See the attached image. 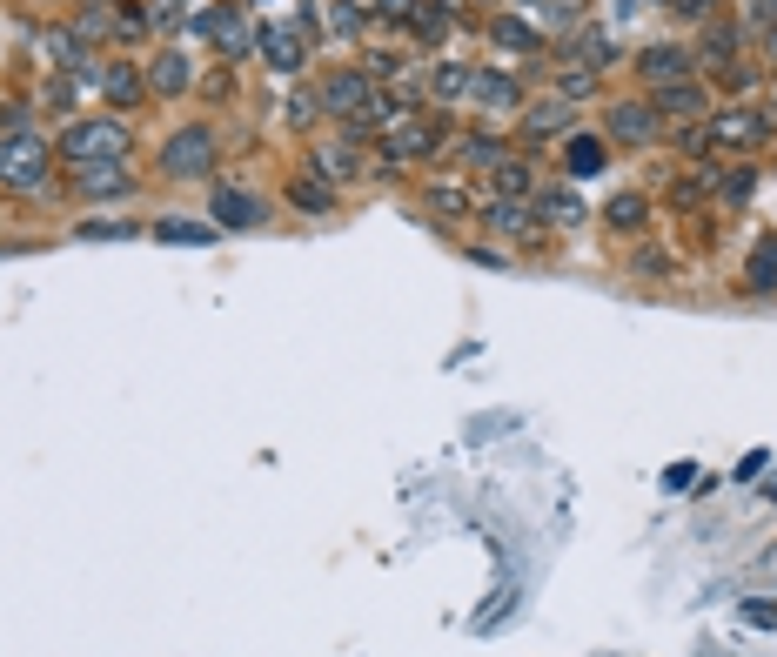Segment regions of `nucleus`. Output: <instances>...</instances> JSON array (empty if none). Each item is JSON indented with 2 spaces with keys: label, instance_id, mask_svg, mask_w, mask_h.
Returning <instances> with one entry per match:
<instances>
[{
  "label": "nucleus",
  "instance_id": "nucleus-1",
  "mask_svg": "<svg viewBox=\"0 0 777 657\" xmlns=\"http://www.w3.org/2000/svg\"><path fill=\"white\" fill-rule=\"evenodd\" d=\"M128 155V128L121 121H81V128H67V161H81V168H108V161Z\"/></svg>",
  "mask_w": 777,
  "mask_h": 657
},
{
  "label": "nucleus",
  "instance_id": "nucleus-2",
  "mask_svg": "<svg viewBox=\"0 0 777 657\" xmlns=\"http://www.w3.org/2000/svg\"><path fill=\"white\" fill-rule=\"evenodd\" d=\"M161 168H168L175 182H201V175L215 168V135H208V128H181V135L161 148Z\"/></svg>",
  "mask_w": 777,
  "mask_h": 657
},
{
  "label": "nucleus",
  "instance_id": "nucleus-3",
  "mask_svg": "<svg viewBox=\"0 0 777 657\" xmlns=\"http://www.w3.org/2000/svg\"><path fill=\"white\" fill-rule=\"evenodd\" d=\"M443 141V121L436 114H402L396 128H389V161H416V155H429Z\"/></svg>",
  "mask_w": 777,
  "mask_h": 657
},
{
  "label": "nucleus",
  "instance_id": "nucleus-4",
  "mask_svg": "<svg viewBox=\"0 0 777 657\" xmlns=\"http://www.w3.org/2000/svg\"><path fill=\"white\" fill-rule=\"evenodd\" d=\"M0 175H7L14 188H41V175H47L41 141H34V135H7V148H0Z\"/></svg>",
  "mask_w": 777,
  "mask_h": 657
},
{
  "label": "nucleus",
  "instance_id": "nucleus-5",
  "mask_svg": "<svg viewBox=\"0 0 777 657\" xmlns=\"http://www.w3.org/2000/svg\"><path fill=\"white\" fill-rule=\"evenodd\" d=\"M322 101H329L349 128H362V114H369V101H376V88L362 81V74H329V88H322Z\"/></svg>",
  "mask_w": 777,
  "mask_h": 657
},
{
  "label": "nucleus",
  "instance_id": "nucleus-6",
  "mask_svg": "<svg viewBox=\"0 0 777 657\" xmlns=\"http://www.w3.org/2000/svg\"><path fill=\"white\" fill-rule=\"evenodd\" d=\"M764 135H771V114H757V108H731L711 121V141H724V148H757Z\"/></svg>",
  "mask_w": 777,
  "mask_h": 657
},
{
  "label": "nucleus",
  "instance_id": "nucleus-7",
  "mask_svg": "<svg viewBox=\"0 0 777 657\" xmlns=\"http://www.w3.org/2000/svg\"><path fill=\"white\" fill-rule=\"evenodd\" d=\"M610 135L630 141V148H644V141H657V114H650L644 101H623V108H610Z\"/></svg>",
  "mask_w": 777,
  "mask_h": 657
},
{
  "label": "nucleus",
  "instance_id": "nucleus-8",
  "mask_svg": "<svg viewBox=\"0 0 777 657\" xmlns=\"http://www.w3.org/2000/svg\"><path fill=\"white\" fill-rule=\"evenodd\" d=\"M637 68H644V81H657V88H677L684 68H690V54H684V47H650Z\"/></svg>",
  "mask_w": 777,
  "mask_h": 657
},
{
  "label": "nucleus",
  "instance_id": "nucleus-9",
  "mask_svg": "<svg viewBox=\"0 0 777 657\" xmlns=\"http://www.w3.org/2000/svg\"><path fill=\"white\" fill-rule=\"evenodd\" d=\"M610 54H617V47H610V34H597V27H583L577 41H570V61H577V68H610Z\"/></svg>",
  "mask_w": 777,
  "mask_h": 657
},
{
  "label": "nucleus",
  "instance_id": "nucleus-10",
  "mask_svg": "<svg viewBox=\"0 0 777 657\" xmlns=\"http://www.w3.org/2000/svg\"><path fill=\"white\" fill-rule=\"evenodd\" d=\"M215 215H222L228 228H255V222H262V208L248 202V195H228V188L215 195Z\"/></svg>",
  "mask_w": 777,
  "mask_h": 657
},
{
  "label": "nucleus",
  "instance_id": "nucleus-11",
  "mask_svg": "<svg viewBox=\"0 0 777 657\" xmlns=\"http://www.w3.org/2000/svg\"><path fill=\"white\" fill-rule=\"evenodd\" d=\"M262 47H268V68H282V74L302 68V41L295 34H262Z\"/></svg>",
  "mask_w": 777,
  "mask_h": 657
},
{
  "label": "nucleus",
  "instance_id": "nucleus-12",
  "mask_svg": "<svg viewBox=\"0 0 777 657\" xmlns=\"http://www.w3.org/2000/svg\"><path fill=\"white\" fill-rule=\"evenodd\" d=\"M81 195H128V175H121V168H88V175H81Z\"/></svg>",
  "mask_w": 777,
  "mask_h": 657
},
{
  "label": "nucleus",
  "instance_id": "nucleus-13",
  "mask_svg": "<svg viewBox=\"0 0 777 657\" xmlns=\"http://www.w3.org/2000/svg\"><path fill=\"white\" fill-rule=\"evenodd\" d=\"M469 88L483 94L489 108H510V101H516V81H510V74H476V81H469Z\"/></svg>",
  "mask_w": 777,
  "mask_h": 657
},
{
  "label": "nucleus",
  "instance_id": "nucleus-14",
  "mask_svg": "<svg viewBox=\"0 0 777 657\" xmlns=\"http://www.w3.org/2000/svg\"><path fill=\"white\" fill-rule=\"evenodd\" d=\"M563 128H570V108H563V101H543V108L530 114V135H563Z\"/></svg>",
  "mask_w": 777,
  "mask_h": 657
},
{
  "label": "nucleus",
  "instance_id": "nucleus-15",
  "mask_svg": "<svg viewBox=\"0 0 777 657\" xmlns=\"http://www.w3.org/2000/svg\"><path fill=\"white\" fill-rule=\"evenodd\" d=\"M155 88H161V94L188 88V61H181V54H161V61H155Z\"/></svg>",
  "mask_w": 777,
  "mask_h": 657
},
{
  "label": "nucleus",
  "instance_id": "nucleus-16",
  "mask_svg": "<svg viewBox=\"0 0 777 657\" xmlns=\"http://www.w3.org/2000/svg\"><path fill=\"white\" fill-rule=\"evenodd\" d=\"M429 88H436V101H456V94H469V74L463 68H436V74H429Z\"/></svg>",
  "mask_w": 777,
  "mask_h": 657
},
{
  "label": "nucleus",
  "instance_id": "nucleus-17",
  "mask_svg": "<svg viewBox=\"0 0 777 657\" xmlns=\"http://www.w3.org/2000/svg\"><path fill=\"white\" fill-rule=\"evenodd\" d=\"M751 282L757 289H777V242H764V249L751 255Z\"/></svg>",
  "mask_w": 777,
  "mask_h": 657
},
{
  "label": "nucleus",
  "instance_id": "nucleus-18",
  "mask_svg": "<svg viewBox=\"0 0 777 657\" xmlns=\"http://www.w3.org/2000/svg\"><path fill=\"white\" fill-rule=\"evenodd\" d=\"M489 222L510 228V235H523V228H530V208H523V202H496V208H489Z\"/></svg>",
  "mask_w": 777,
  "mask_h": 657
},
{
  "label": "nucleus",
  "instance_id": "nucleus-19",
  "mask_svg": "<svg viewBox=\"0 0 777 657\" xmlns=\"http://www.w3.org/2000/svg\"><path fill=\"white\" fill-rule=\"evenodd\" d=\"M543 208H550L556 222H583V208H577V195H570V188H550V195H543Z\"/></svg>",
  "mask_w": 777,
  "mask_h": 657
},
{
  "label": "nucleus",
  "instance_id": "nucleus-20",
  "mask_svg": "<svg viewBox=\"0 0 777 657\" xmlns=\"http://www.w3.org/2000/svg\"><path fill=\"white\" fill-rule=\"evenodd\" d=\"M597 161H603L597 141H570V175H597Z\"/></svg>",
  "mask_w": 777,
  "mask_h": 657
},
{
  "label": "nucleus",
  "instance_id": "nucleus-21",
  "mask_svg": "<svg viewBox=\"0 0 777 657\" xmlns=\"http://www.w3.org/2000/svg\"><path fill=\"white\" fill-rule=\"evenodd\" d=\"M610 222H617V228H637V222H644V202H637V195H617V202H610Z\"/></svg>",
  "mask_w": 777,
  "mask_h": 657
},
{
  "label": "nucleus",
  "instance_id": "nucleus-22",
  "mask_svg": "<svg viewBox=\"0 0 777 657\" xmlns=\"http://www.w3.org/2000/svg\"><path fill=\"white\" fill-rule=\"evenodd\" d=\"M496 41H503V47H536V34H530L523 21H510V14H503V21H496Z\"/></svg>",
  "mask_w": 777,
  "mask_h": 657
},
{
  "label": "nucleus",
  "instance_id": "nucleus-23",
  "mask_svg": "<svg viewBox=\"0 0 777 657\" xmlns=\"http://www.w3.org/2000/svg\"><path fill=\"white\" fill-rule=\"evenodd\" d=\"M208 27H215V41H222V47H242V41H248V34H242V21H235V14H215V21H208Z\"/></svg>",
  "mask_w": 777,
  "mask_h": 657
},
{
  "label": "nucleus",
  "instance_id": "nucleus-24",
  "mask_svg": "<svg viewBox=\"0 0 777 657\" xmlns=\"http://www.w3.org/2000/svg\"><path fill=\"white\" fill-rule=\"evenodd\" d=\"M108 94H114V101H134V94H141V81H134L128 68H108Z\"/></svg>",
  "mask_w": 777,
  "mask_h": 657
},
{
  "label": "nucleus",
  "instance_id": "nucleus-25",
  "mask_svg": "<svg viewBox=\"0 0 777 657\" xmlns=\"http://www.w3.org/2000/svg\"><path fill=\"white\" fill-rule=\"evenodd\" d=\"M496 182L510 188V195H523V188H530V175H523V168H516V161H496Z\"/></svg>",
  "mask_w": 777,
  "mask_h": 657
},
{
  "label": "nucleus",
  "instance_id": "nucleus-26",
  "mask_svg": "<svg viewBox=\"0 0 777 657\" xmlns=\"http://www.w3.org/2000/svg\"><path fill=\"white\" fill-rule=\"evenodd\" d=\"M161 235L168 242H208V228H195V222H161Z\"/></svg>",
  "mask_w": 777,
  "mask_h": 657
},
{
  "label": "nucleus",
  "instance_id": "nucleus-27",
  "mask_svg": "<svg viewBox=\"0 0 777 657\" xmlns=\"http://www.w3.org/2000/svg\"><path fill=\"white\" fill-rule=\"evenodd\" d=\"M664 108L690 114V108H697V88H684V81H677V88H664Z\"/></svg>",
  "mask_w": 777,
  "mask_h": 657
}]
</instances>
